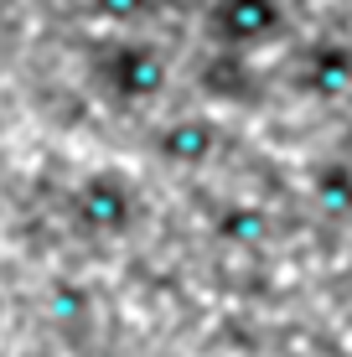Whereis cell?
I'll return each mask as SVG.
<instances>
[{
    "label": "cell",
    "mask_w": 352,
    "mask_h": 357,
    "mask_svg": "<svg viewBox=\"0 0 352 357\" xmlns=\"http://www.w3.org/2000/svg\"><path fill=\"white\" fill-rule=\"evenodd\" d=\"M72 218H78L83 233H119L135 218V202L114 176H89L78 187V197H72Z\"/></svg>",
    "instance_id": "obj_2"
},
{
    "label": "cell",
    "mask_w": 352,
    "mask_h": 357,
    "mask_svg": "<svg viewBox=\"0 0 352 357\" xmlns=\"http://www.w3.org/2000/svg\"><path fill=\"white\" fill-rule=\"evenodd\" d=\"M89 6L109 26H140V21L151 16V0H89Z\"/></svg>",
    "instance_id": "obj_9"
},
{
    "label": "cell",
    "mask_w": 352,
    "mask_h": 357,
    "mask_svg": "<svg viewBox=\"0 0 352 357\" xmlns=\"http://www.w3.org/2000/svg\"><path fill=\"white\" fill-rule=\"evenodd\" d=\"M47 311H52L63 326H78V321H89L93 295H89V285H78V280H57V285L47 290Z\"/></svg>",
    "instance_id": "obj_8"
},
{
    "label": "cell",
    "mask_w": 352,
    "mask_h": 357,
    "mask_svg": "<svg viewBox=\"0 0 352 357\" xmlns=\"http://www.w3.org/2000/svg\"><path fill=\"white\" fill-rule=\"evenodd\" d=\"M270 233H275V218H270V207H259V202H228L223 213L213 218V238L228 243V249H264Z\"/></svg>",
    "instance_id": "obj_5"
},
{
    "label": "cell",
    "mask_w": 352,
    "mask_h": 357,
    "mask_svg": "<svg viewBox=\"0 0 352 357\" xmlns=\"http://www.w3.org/2000/svg\"><path fill=\"white\" fill-rule=\"evenodd\" d=\"M311 202L326 218H352V166L347 161H326L311 176Z\"/></svg>",
    "instance_id": "obj_7"
},
{
    "label": "cell",
    "mask_w": 352,
    "mask_h": 357,
    "mask_svg": "<svg viewBox=\"0 0 352 357\" xmlns=\"http://www.w3.org/2000/svg\"><path fill=\"white\" fill-rule=\"evenodd\" d=\"M109 83H114V93L125 104H145V98H155L166 89V63L151 47H119L114 63H109Z\"/></svg>",
    "instance_id": "obj_4"
},
{
    "label": "cell",
    "mask_w": 352,
    "mask_h": 357,
    "mask_svg": "<svg viewBox=\"0 0 352 357\" xmlns=\"http://www.w3.org/2000/svg\"><path fill=\"white\" fill-rule=\"evenodd\" d=\"M285 10L280 0H217L213 6V31L217 42L228 47H254V42H270L280 31Z\"/></svg>",
    "instance_id": "obj_1"
},
{
    "label": "cell",
    "mask_w": 352,
    "mask_h": 357,
    "mask_svg": "<svg viewBox=\"0 0 352 357\" xmlns=\"http://www.w3.org/2000/svg\"><path fill=\"white\" fill-rule=\"evenodd\" d=\"M213 151H217V125L208 114H181L155 135V155H161L166 166H181V171L208 166Z\"/></svg>",
    "instance_id": "obj_3"
},
{
    "label": "cell",
    "mask_w": 352,
    "mask_h": 357,
    "mask_svg": "<svg viewBox=\"0 0 352 357\" xmlns=\"http://www.w3.org/2000/svg\"><path fill=\"white\" fill-rule=\"evenodd\" d=\"M306 89L316 98H326V104L347 98L352 93V47L321 42L316 52H311V63H306Z\"/></svg>",
    "instance_id": "obj_6"
}]
</instances>
